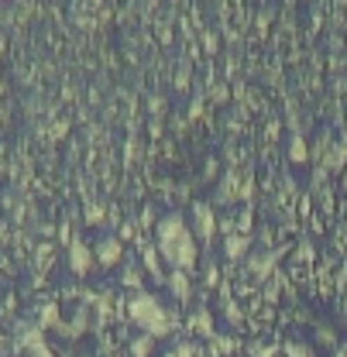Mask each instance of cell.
<instances>
[{"label":"cell","mask_w":347,"mask_h":357,"mask_svg":"<svg viewBox=\"0 0 347 357\" xmlns=\"http://www.w3.org/2000/svg\"><path fill=\"white\" fill-rule=\"evenodd\" d=\"M158 251L165 255V261L172 268H182V271L196 268V241L186 230L182 217H165L158 223Z\"/></svg>","instance_id":"1"},{"label":"cell","mask_w":347,"mask_h":357,"mask_svg":"<svg viewBox=\"0 0 347 357\" xmlns=\"http://www.w3.org/2000/svg\"><path fill=\"white\" fill-rule=\"evenodd\" d=\"M131 319L138 323V326H145V333H152V337H162V333H169L172 330V316L158 306V299L155 296H148V292H138L134 299H131Z\"/></svg>","instance_id":"2"},{"label":"cell","mask_w":347,"mask_h":357,"mask_svg":"<svg viewBox=\"0 0 347 357\" xmlns=\"http://www.w3.org/2000/svg\"><path fill=\"white\" fill-rule=\"evenodd\" d=\"M169 285H172L175 299H189V278H186V271H182V268H172V275H169Z\"/></svg>","instance_id":"3"},{"label":"cell","mask_w":347,"mask_h":357,"mask_svg":"<svg viewBox=\"0 0 347 357\" xmlns=\"http://www.w3.org/2000/svg\"><path fill=\"white\" fill-rule=\"evenodd\" d=\"M117 258H121V244L114 237H107L100 244V265H117Z\"/></svg>","instance_id":"4"},{"label":"cell","mask_w":347,"mask_h":357,"mask_svg":"<svg viewBox=\"0 0 347 357\" xmlns=\"http://www.w3.org/2000/svg\"><path fill=\"white\" fill-rule=\"evenodd\" d=\"M196 230H200V237H210L214 234V213H210V206H196Z\"/></svg>","instance_id":"5"},{"label":"cell","mask_w":347,"mask_h":357,"mask_svg":"<svg viewBox=\"0 0 347 357\" xmlns=\"http://www.w3.org/2000/svg\"><path fill=\"white\" fill-rule=\"evenodd\" d=\"M69 258H73V271H76V275H83L89 268V251L83 244H73V255H69Z\"/></svg>","instance_id":"6"},{"label":"cell","mask_w":347,"mask_h":357,"mask_svg":"<svg viewBox=\"0 0 347 357\" xmlns=\"http://www.w3.org/2000/svg\"><path fill=\"white\" fill-rule=\"evenodd\" d=\"M152 344H155V337H152V333H145V337H138V340L131 344V354L134 357H148L152 354Z\"/></svg>","instance_id":"7"},{"label":"cell","mask_w":347,"mask_h":357,"mask_svg":"<svg viewBox=\"0 0 347 357\" xmlns=\"http://www.w3.org/2000/svg\"><path fill=\"white\" fill-rule=\"evenodd\" d=\"M286 357H316L306 344H300V340H293V344H286Z\"/></svg>","instance_id":"8"},{"label":"cell","mask_w":347,"mask_h":357,"mask_svg":"<svg viewBox=\"0 0 347 357\" xmlns=\"http://www.w3.org/2000/svg\"><path fill=\"white\" fill-rule=\"evenodd\" d=\"M193 330H200L203 337H210V333H214V326H210V316H207V312H200V316L193 319Z\"/></svg>","instance_id":"9"},{"label":"cell","mask_w":347,"mask_h":357,"mask_svg":"<svg viewBox=\"0 0 347 357\" xmlns=\"http://www.w3.org/2000/svg\"><path fill=\"white\" fill-rule=\"evenodd\" d=\"M241 251H244V241H241V237L227 241V255H230V258H241Z\"/></svg>","instance_id":"10"},{"label":"cell","mask_w":347,"mask_h":357,"mask_svg":"<svg viewBox=\"0 0 347 357\" xmlns=\"http://www.w3.org/2000/svg\"><path fill=\"white\" fill-rule=\"evenodd\" d=\"M337 357H347V344H344V347H341V351H337Z\"/></svg>","instance_id":"11"}]
</instances>
